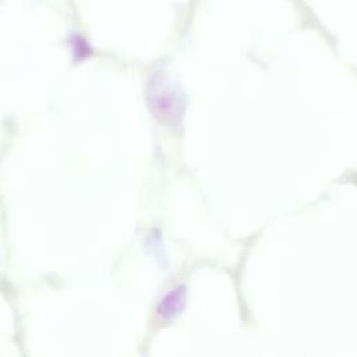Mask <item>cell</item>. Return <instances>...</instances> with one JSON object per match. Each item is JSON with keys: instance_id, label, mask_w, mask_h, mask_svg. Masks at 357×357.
<instances>
[{"instance_id": "3957f363", "label": "cell", "mask_w": 357, "mask_h": 357, "mask_svg": "<svg viewBox=\"0 0 357 357\" xmlns=\"http://www.w3.org/2000/svg\"><path fill=\"white\" fill-rule=\"evenodd\" d=\"M74 51H75V56L78 59L86 57L88 53H91V49L86 46V44L81 38H75V41H74Z\"/></svg>"}, {"instance_id": "7a4b0ae2", "label": "cell", "mask_w": 357, "mask_h": 357, "mask_svg": "<svg viewBox=\"0 0 357 357\" xmlns=\"http://www.w3.org/2000/svg\"><path fill=\"white\" fill-rule=\"evenodd\" d=\"M187 300V292L185 286L174 288L170 293H167L158 307V314L163 320H173L178 314H181L186 307Z\"/></svg>"}, {"instance_id": "6da1fadb", "label": "cell", "mask_w": 357, "mask_h": 357, "mask_svg": "<svg viewBox=\"0 0 357 357\" xmlns=\"http://www.w3.org/2000/svg\"><path fill=\"white\" fill-rule=\"evenodd\" d=\"M147 104L154 118L165 126L176 127L182 123L186 111V98L166 74L154 75L145 89Z\"/></svg>"}]
</instances>
